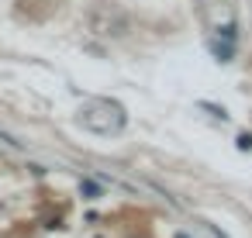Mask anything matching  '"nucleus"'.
I'll use <instances>...</instances> for the list:
<instances>
[{"label":"nucleus","mask_w":252,"mask_h":238,"mask_svg":"<svg viewBox=\"0 0 252 238\" xmlns=\"http://www.w3.org/2000/svg\"><path fill=\"white\" fill-rule=\"evenodd\" d=\"M238 149H242V152L252 149V135H238Z\"/></svg>","instance_id":"f03ea898"},{"label":"nucleus","mask_w":252,"mask_h":238,"mask_svg":"<svg viewBox=\"0 0 252 238\" xmlns=\"http://www.w3.org/2000/svg\"><path fill=\"white\" fill-rule=\"evenodd\" d=\"M128 121L125 107L121 104H111V100H90L83 111H80V124L97 131V135H111V131H121Z\"/></svg>","instance_id":"f257e3e1"},{"label":"nucleus","mask_w":252,"mask_h":238,"mask_svg":"<svg viewBox=\"0 0 252 238\" xmlns=\"http://www.w3.org/2000/svg\"><path fill=\"white\" fill-rule=\"evenodd\" d=\"M176 238H190V235H176Z\"/></svg>","instance_id":"7ed1b4c3"}]
</instances>
